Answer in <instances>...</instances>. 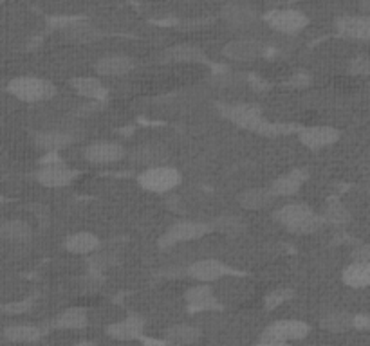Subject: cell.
<instances>
[{"label":"cell","instance_id":"cell-35","mask_svg":"<svg viewBox=\"0 0 370 346\" xmlns=\"http://www.w3.org/2000/svg\"><path fill=\"white\" fill-rule=\"evenodd\" d=\"M295 298V292H293V289H288V287H280V289H273L269 292V294L266 296V308H269V310H274V308L282 307L283 303L291 301V299Z\"/></svg>","mask_w":370,"mask_h":346},{"label":"cell","instance_id":"cell-24","mask_svg":"<svg viewBox=\"0 0 370 346\" xmlns=\"http://www.w3.org/2000/svg\"><path fill=\"white\" fill-rule=\"evenodd\" d=\"M74 135L71 130H45L38 132L35 137V143L40 150L44 151H58L61 148L69 146L74 141Z\"/></svg>","mask_w":370,"mask_h":346},{"label":"cell","instance_id":"cell-22","mask_svg":"<svg viewBox=\"0 0 370 346\" xmlns=\"http://www.w3.org/2000/svg\"><path fill=\"white\" fill-rule=\"evenodd\" d=\"M61 31H64V35L67 38L78 43H91L101 38V31L94 24H91L89 20H82V18L67 20V24L61 27Z\"/></svg>","mask_w":370,"mask_h":346},{"label":"cell","instance_id":"cell-1","mask_svg":"<svg viewBox=\"0 0 370 346\" xmlns=\"http://www.w3.org/2000/svg\"><path fill=\"white\" fill-rule=\"evenodd\" d=\"M274 220L296 234H311L325 224L323 216L314 211L309 204L304 202H293L282 206L274 211Z\"/></svg>","mask_w":370,"mask_h":346},{"label":"cell","instance_id":"cell-30","mask_svg":"<svg viewBox=\"0 0 370 346\" xmlns=\"http://www.w3.org/2000/svg\"><path fill=\"white\" fill-rule=\"evenodd\" d=\"M353 316L354 314H348L345 310H331L323 314L320 324H322V329L329 330V332H347V330L353 329Z\"/></svg>","mask_w":370,"mask_h":346},{"label":"cell","instance_id":"cell-25","mask_svg":"<svg viewBox=\"0 0 370 346\" xmlns=\"http://www.w3.org/2000/svg\"><path fill=\"white\" fill-rule=\"evenodd\" d=\"M89 323V312L83 307H69L61 310L54 321L52 326L58 330H82Z\"/></svg>","mask_w":370,"mask_h":346},{"label":"cell","instance_id":"cell-37","mask_svg":"<svg viewBox=\"0 0 370 346\" xmlns=\"http://www.w3.org/2000/svg\"><path fill=\"white\" fill-rule=\"evenodd\" d=\"M353 262L356 264H370V247L367 243H360L354 247Z\"/></svg>","mask_w":370,"mask_h":346},{"label":"cell","instance_id":"cell-4","mask_svg":"<svg viewBox=\"0 0 370 346\" xmlns=\"http://www.w3.org/2000/svg\"><path fill=\"white\" fill-rule=\"evenodd\" d=\"M212 231L209 224L199 220H179L165 231L159 236L157 243L161 249H170V247L177 246V243H188L193 240H200L202 236Z\"/></svg>","mask_w":370,"mask_h":346},{"label":"cell","instance_id":"cell-7","mask_svg":"<svg viewBox=\"0 0 370 346\" xmlns=\"http://www.w3.org/2000/svg\"><path fill=\"white\" fill-rule=\"evenodd\" d=\"M221 114L226 119H230L233 125L240 126V128L253 130V132H257V128L264 121L262 108L255 103L221 105Z\"/></svg>","mask_w":370,"mask_h":346},{"label":"cell","instance_id":"cell-23","mask_svg":"<svg viewBox=\"0 0 370 346\" xmlns=\"http://www.w3.org/2000/svg\"><path fill=\"white\" fill-rule=\"evenodd\" d=\"M100 238L89 231H78L64 240V249L71 255H92L100 249Z\"/></svg>","mask_w":370,"mask_h":346},{"label":"cell","instance_id":"cell-17","mask_svg":"<svg viewBox=\"0 0 370 346\" xmlns=\"http://www.w3.org/2000/svg\"><path fill=\"white\" fill-rule=\"evenodd\" d=\"M184 299H186V303L193 308V310L208 312V310H219V308L222 307L217 294L212 290V287L205 285V283H202V285L188 287L186 292H184Z\"/></svg>","mask_w":370,"mask_h":346},{"label":"cell","instance_id":"cell-6","mask_svg":"<svg viewBox=\"0 0 370 346\" xmlns=\"http://www.w3.org/2000/svg\"><path fill=\"white\" fill-rule=\"evenodd\" d=\"M264 20H266V24L271 29L288 36L298 35L300 31H304L305 27L309 26V17L300 9L293 8L271 9V11L264 15Z\"/></svg>","mask_w":370,"mask_h":346},{"label":"cell","instance_id":"cell-33","mask_svg":"<svg viewBox=\"0 0 370 346\" xmlns=\"http://www.w3.org/2000/svg\"><path fill=\"white\" fill-rule=\"evenodd\" d=\"M209 227H212V231L215 230L224 234H240L244 231L246 224L244 220L237 215H221L209 224Z\"/></svg>","mask_w":370,"mask_h":346},{"label":"cell","instance_id":"cell-10","mask_svg":"<svg viewBox=\"0 0 370 346\" xmlns=\"http://www.w3.org/2000/svg\"><path fill=\"white\" fill-rule=\"evenodd\" d=\"M78 177V172H74L64 163H49L35 173V179L44 188H66L73 184Z\"/></svg>","mask_w":370,"mask_h":346},{"label":"cell","instance_id":"cell-31","mask_svg":"<svg viewBox=\"0 0 370 346\" xmlns=\"http://www.w3.org/2000/svg\"><path fill=\"white\" fill-rule=\"evenodd\" d=\"M4 336L13 343H33L44 336V330L35 324H13L4 330Z\"/></svg>","mask_w":370,"mask_h":346},{"label":"cell","instance_id":"cell-38","mask_svg":"<svg viewBox=\"0 0 370 346\" xmlns=\"http://www.w3.org/2000/svg\"><path fill=\"white\" fill-rule=\"evenodd\" d=\"M369 326H370V319L367 314H356V316H353V329L367 330Z\"/></svg>","mask_w":370,"mask_h":346},{"label":"cell","instance_id":"cell-12","mask_svg":"<svg viewBox=\"0 0 370 346\" xmlns=\"http://www.w3.org/2000/svg\"><path fill=\"white\" fill-rule=\"evenodd\" d=\"M298 139L309 150H323L327 146H332L340 139V130L327 125L305 126L298 132Z\"/></svg>","mask_w":370,"mask_h":346},{"label":"cell","instance_id":"cell-32","mask_svg":"<svg viewBox=\"0 0 370 346\" xmlns=\"http://www.w3.org/2000/svg\"><path fill=\"white\" fill-rule=\"evenodd\" d=\"M323 222H329L332 225H347L353 220V215L348 208L340 199H329L323 209Z\"/></svg>","mask_w":370,"mask_h":346},{"label":"cell","instance_id":"cell-18","mask_svg":"<svg viewBox=\"0 0 370 346\" xmlns=\"http://www.w3.org/2000/svg\"><path fill=\"white\" fill-rule=\"evenodd\" d=\"M222 18L233 27H248L253 22H257V9L244 2H230L222 8Z\"/></svg>","mask_w":370,"mask_h":346},{"label":"cell","instance_id":"cell-36","mask_svg":"<svg viewBox=\"0 0 370 346\" xmlns=\"http://www.w3.org/2000/svg\"><path fill=\"white\" fill-rule=\"evenodd\" d=\"M348 73L354 74V76H369L370 73L369 54L362 52V54H356L354 58H350V61H348Z\"/></svg>","mask_w":370,"mask_h":346},{"label":"cell","instance_id":"cell-28","mask_svg":"<svg viewBox=\"0 0 370 346\" xmlns=\"http://www.w3.org/2000/svg\"><path fill=\"white\" fill-rule=\"evenodd\" d=\"M31 236H33V230L27 222L13 218L0 224V238L9 242H27Z\"/></svg>","mask_w":370,"mask_h":346},{"label":"cell","instance_id":"cell-14","mask_svg":"<svg viewBox=\"0 0 370 346\" xmlns=\"http://www.w3.org/2000/svg\"><path fill=\"white\" fill-rule=\"evenodd\" d=\"M134 165L143 166L145 170L156 168V166H165L168 163V150L161 143H141L132 148L128 153Z\"/></svg>","mask_w":370,"mask_h":346},{"label":"cell","instance_id":"cell-19","mask_svg":"<svg viewBox=\"0 0 370 346\" xmlns=\"http://www.w3.org/2000/svg\"><path fill=\"white\" fill-rule=\"evenodd\" d=\"M163 61L168 63H202L206 61L205 51L193 43H177L163 52Z\"/></svg>","mask_w":370,"mask_h":346},{"label":"cell","instance_id":"cell-26","mask_svg":"<svg viewBox=\"0 0 370 346\" xmlns=\"http://www.w3.org/2000/svg\"><path fill=\"white\" fill-rule=\"evenodd\" d=\"M273 200L274 197L271 195L269 188H249V190L242 191L239 197L240 208L248 209V211L267 208Z\"/></svg>","mask_w":370,"mask_h":346},{"label":"cell","instance_id":"cell-2","mask_svg":"<svg viewBox=\"0 0 370 346\" xmlns=\"http://www.w3.org/2000/svg\"><path fill=\"white\" fill-rule=\"evenodd\" d=\"M8 91L24 103H40L57 94V86L40 76H17L9 82Z\"/></svg>","mask_w":370,"mask_h":346},{"label":"cell","instance_id":"cell-29","mask_svg":"<svg viewBox=\"0 0 370 346\" xmlns=\"http://www.w3.org/2000/svg\"><path fill=\"white\" fill-rule=\"evenodd\" d=\"M165 338L174 346L193 345L200 338V330L192 326V324H174V326L166 330Z\"/></svg>","mask_w":370,"mask_h":346},{"label":"cell","instance_id":"cell-21","mask_svg":"<svg viewBox=\"0 0 370 346\" xmlns=\"http://www.w3.org/2000/svg\"><path fill=\"white\" fill-rule=\"evenodd\" d=\"M145 330V319L141 316H126L116 323L109 324V336L119 341H134L140 339Z\"/></svg>","mask_w":370,"mask_h":346},{"label":"cell","instance_id":"cell-15","mask_svg":"<svg viewBox=\"0 0 370 346\" xmlns=\"http://www.w3.org/2000/svg\"><path fill=\"white\" fill-rule=\"evenodd\" d=\"M94 69L100 76L118 78V76H125L134 69V60L126 54H121V52H110V54H103V57L98 58Z\"/></svg>","mask_w":370,"mask_h":346},{"label":"cell","instance_id":"cell-13","mask_svg":"<svg viewBox=\"0 0 370 346\" xmlns=\"http://www.w3.org/2000/svg\"><path fill=\"white\" fill-rule=\"evenodd\" d=\"M334 26L336 31L345 38L360 40V42L370 38V17L367 13L341 15L336 18Z\"/></svg>","mask_w":370,"mask_h":346},{"label":"cell","instance_id":"cell-5","mask_svg":"<svg viewBox=\"0 0 370 346\" xmlns=\"http://www.w3.org/2000/svg\"><path fill=\"white\" fill-rule=\"evenodd\" d=\"M309 333V324L302 319H280L267 326L260 336L262 346H282L288 341L305 338Z\"/></svg>","mask_w":370,"mask_h":346},{"label":"cell","instance_id":"cell-9","mask_svg":"<svg viewBox=\"0 0 370 346\" xmlns=\"http://www.w3.org/2000/svg\"><path fill=\"white\" fill-rule=\"evenodd\" d=\"M224 57L235 61H253L262 58L267 52L266 43L257 38H237L231 40L222 49Z\"/></svg>","mask_w":370,"mask_h":346},{"label":"cell","instance_id":"cell-8","mask_svg":"<svg viewBox=\"0 0 370 346\" xmlns=\"http://www.w3.org/2000/svg\"><path fill=\"white\" fill-rule=\"evenodd\" d=\"M184 274L192 280L200 281V283H214V281L222 280V278L233 274V269L217 258H202L195 260L184 269Z\"/></svg>","mask_w":370,"mask_h":346},{"label":"cell","instance_id":"cell-11","mask_svg":"<svg viewBox=\"0 0 370 346\" xmlns=\"http://www.w3.org/2000/svg\"><path fill=\"white\" fill-rule=\"evenodd\" d=\"M126 156V150L116 141H94L83 150L85 160L92 165H112Z\"/></svg>","mask_w":370,"mask_h":346},{"label":"cell","instance_id":"cell-20","mask_svg":"<svg viewBox=\"0 0 370 346\" xmlns=\"http://www.w3.org/2000/svg\"><path fill=\"white\" fill-rule=\"evenodd\" d=\"M71 86L76 94L85 98V100L105 101L109 96L107 86L96 76H76V78L71 80Z\"/></svg>","mask_w":370,"mask_h":346},{"label":"cell","instance_id":"cell-27","mask_svg":"<svg viewBox=\"0 0 370 346\" xmlns=\"http://www.w3.org/2000/svg\"><path fill=\"white\" fill-rule=\"evenodd\" d=\"M341 280L350 289H365L370 283V264L350 262L341 273Z\"/></svg>","mask_w":370,"mask_h":346},{"label":"cell","instance_id":"cell-34","mask_svg":"<svg viewBox=\"0 0 370 346\" xmlns=\"http://www.w3.org/2000/svg\"><path fill=\"white\" fill-rule=\"evenodd\" d=\"M118 264V256L110 251H96L92 253L91 260H89V267H91V274H103L105 271L112 269L114 265Z\"/></svg>","mask_w":370,"mask_h":346},{"label":"cell","instance_id":"cell-16","mask_svg":"<svg viewBox=\"0 0 370 346\" xmlns=\"http://www.w3.org/2000/svg\"><path fill=\"white\" fill-rule=\"evenodd\" d=\"M307 181V172L305 170H291V172L283 173L280 177L271 182L269 191L274 199L276 197H293L302 190V186Z\"/></svg>","mask_w":370,"mask_h":346},{"label":"cell","instance_id":"cell-3","mask_svg":"<svg viewBox=\"0 0 370 346\" xmlns=\"http://www.w3.org/2000/svg\"><path fill=\"white\" fill-rule=\"evenodd\" d=\"M181 181H183L181 172L170 165L143 170V172L140 173V177H138V184H140L145 191L159 195L170 193L172 190H175V188L181 184Z\"/></svg>","mask_w":370,"mask_h":346}]
</instances>
